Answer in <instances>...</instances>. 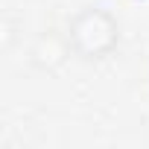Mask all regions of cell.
I'll list each match as a JSON object with an SVG mask.
<instances>
[{"label":"cell","mask_w":149,"mask_h":149,"mask_svg":"<svg viewBox=\"0 0 149 149\" xmlns=\"http://www.w3.org/2000/svg\"><path fill=\"white\" fill-rule=\"evenodd\" d=\"M114 44H117V24L111 21V15H105L100 9L82 12L70 26V47L88 58L105 56Z\"/></svg>","instance_id":"6da1fadb"},{"label":"cell","mask_w":149,"mask_h":149,"mask_svg":"<svg viewBox=\"0 0 149 149\" xmlns=\"http://www.w3.org/2000/svg\"><path fill=\"white\" fill-rule=\"evenodd\" d=\"M67 50H70V38L64 41L58 35H41L32 47V61L38 67H56V64L64 61Z\"/></svg>","instance_id":"7a4b0ae2"}]
</instances>
